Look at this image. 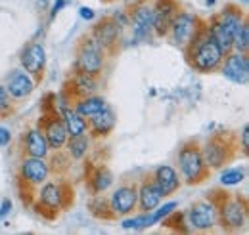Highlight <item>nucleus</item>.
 Masks as SVG:
<instances>
[{
    "label": "nucleus",
    "instance_id": "2eb2a0df",
    "mask_svg": "<svg viewBox=\"0 0 249 235\" xmlns=\"http://www.w3.org/2000/svg\"><path fill=\"white\" fill-rule=\"evenodd\" d=\"M121 33L123 29L113 17H104L92 27L90 34L102 44V48L107 52V56H113L117 52V46L121 42Z\"/></svg>",
    "mask_w": 249,
    "mask_h": 235
},
{
    "label": "nucleus",
    "instance_id": "412c9836",
    "mask_svg": "<svg viewBox=\"0 0 249 235\" xmlns=\"http://www.w3.org/2000/svg\"><path fill=\"white\" fill-rule=\"evenodd\" d=\"M87 122H89V136L94 140H100V138H106L113 132L117 117H115L113 109L106 105L102 111H98L96 115L87 118Z\"/></svg>",
    "mask_w": 249,
    "mask_h": 235
},
{
    "label": "nucleus",
    "instance_id": "79ce46f5",
    "mask_svg": "<svg viewBox=\"0 0 249 235\" xmlns=\"http://www.w3.org/2000/svg\"><path fill=\"white\" fill-rule=\"evenodd\" d=\"M102 2H106V4H111V2H115V0H102Z\"/></svg>",
    "mask_w": 249,
    "mask_h": 235
},
{
    "label": "nucleus",
    "instance_id": "4be33fe9",
    "mask_svg": "<svg viewBox=\"0 0 249 235\" xmlns=\"http://www.w3.org/2000/svg\"><path fill=\"white\" fill-rule=\"evenodd\" d=\"M150 176L156 182V185L159 187V191H161L163 197L173 195V193L178 191V187L182 185V180L178 176V172H177L171 165H161V167H157Z\"/></svg>",
    "mask_w": 249,
    "mask_h": 235
},
{
    "label": "nucleus",
    "instance_id": "cd10ccee",
    "mask_svg": "<svg viewBox=\"0 0 249 235\" xmlns=\"http://www.w3.org/2000/svg\"><path fill=\"white\" fill-rule=\"evenodd\" d=\"M48 167H50V172H56V174L63 176L71 168V157L67 155V151L56 149L52 159H50V163H48Z\"/></svg>",
    "mask_w": 249,
    "mask_h": 235
},
{
    "label": "nucleus",
    "instance_id": "9b49d317",
    "mask_svg": "<svg viewBox=\"0 0 249 235\" xmlns=\"http://www.w3.org/2000/svg\"><path fill=\"white\" fill-rule=\"evenodd\" d=\"M201 21H203V19H201L199 16L180 10V12L177 14V17L173 19L167 36L173 40L175 46H178L180 50H184L188 44H190V40L194 38V34L197 33Z\"/></svg>",
    "mask_w": 249,
    "mask_h": 235
},
{
    "label": "nucleus",
    "instance_id": "7c9ffc66",
    "mask_svg": "<svg viewBox=\"0 0 249 235\" xmlns=\"http://www.w3.org/2000/svg\"><path fill=\"white\" fill-rule=\"evenodd\" d=\"M246 180V168H224L220 172V184L222 185H238Z\"/></svg>",
    "mask_w": 249,
    "mask_h": 235
},
{
    "label": "nucleus",
    "instance_id": "a878e982",
    "mask_svg": "<svg viewBox=\"0 0 249 235\" xmlns=\"http://www.w3.org/2000/svg\"><path fill=\"white\" fill-rule=\"evenodd\" d=\"M65 151L73 161H83L90 149V136L81 134V136H69L65 142Z\"/></svg>",
    "mask_w": 249,
    "mask_h": 235
},
{
    "label": "nucleus",
    "instance_id": "4c0bfd02",
    "mask_svg": "<svg viewBox=\"0 0 249 235\" xmlns=\"http://www.w3.org/2000/svg\"><path fill=\"white\" fill-rule=\"evenodd\" d=\"M10 210H12V201L10 199H2V203H0V220L6 218L10 214Z\"/></svg>",
    "mask_w": 249,
    "mask_h": 235
},
{
    "label": "nucleus",
    "instance_id": "bb28decb",
    "mask_svg": "<svg viewBox=\"0 0 249 235\" xmlns=\"http://www.w3.org/2000/svg\"><path fill=\"white\" fill-rule=\"evenodd\" d=\"M89 210H90V214H92L94 218H98V220H117L115 214H113L111 208H109L107 197H106L104 193L92 195V199H90V203H89Z\"/></svg>",
    "mask_w": 249,
    "mask_h": 235
},
{
    "label": "nucleus",
    "instance_id": "f03ea898",
    "mask_svg": "<svg viewBox=\"0 0 249 235\" xmlns=\"http://www.w3.org/2000/svg\"><path fill=\"white\" fill-rule=\"evenodd\" d=\"M75 201V189L67 180H56V182H44L33 201V208L36 214H40L46 220H56L60 212L67 210Z\"/></svg>",
    "mask_w": 249,
    "mask_h": 235
},
{
    "label": "nucleus",
    "instance_id": "f3484780",
    "mask_svg": "<svg viewBox=\"0 0 249 235\" xmlns=\"http://www.w3.org/2000/svg\"><path fill=\"white\" fill-rule=\"evenodd\" d=\"M19 151H21V157H42V159H46L48 153H50V147H48L44 134L36 126H31L21 134Z\"/></svg>",
    "mask_w": 249,
    "mask_h": 235
},
{
    "label": "nucleus",
    "instance_id": "6ab92c4d",
    "mask_svg": "<svg viewBox=\"0 0 249 235\" xmlns=\"http://www.w3.org/2000/svg\"><path fill=\"white\" fill-rule=\"evenodd\" d=\"M111 184H113V174L106 165H100V163L87 165V187L92 195L107 191Z\"/></svg>",
    "mask_w": 249,
    "mask_h": 235
},
{
    "label": "nucleus",
    "instance_id": "2f4dec72",
    "mask_svg": "<svg viewBox=\"0 0 249 235\" xmlns=\"http://www.w3.org/2000/svg\"><path fill=\"white\" fill-rule=\"evenodd\" d=\"M232 50H236V52H244V54H248L249 52V21H246V23L240 27V31L234 34Z\"/></svg>",
    "mask_w": 249,
    "mask_h": 235
},
{
    "label": "nucleus",
    "instance_id": "dca6fc26",
    "mask_svg": "<svg viewBox=\"0 0 249 235\" xmlns=\"http://www.w3.org/2000/svg\"><path fill=\"white\" fill-rule=\"evenodd\" d=\"M182 10L178 0H154V34L157 38L167 36L173 19Z\"/></svg>",
    "mask_w": 249,
    "mask_h": 235
},
{
    "label": "nucleus",
    "instance_id": "423d86ee",
    "mask_svg": "<svg viewBox=\"0 0 249 235\" xmlns=\"http://www.w3.org/2000/svg\"><path fill=\"white\" fill-rule=\"evenodd\" d=\"M201 144L194 138L186 140L180 149H178V168H180V178H184V184L188 185H197L205 182L211 176V168L205 165L203 155H201Z\"/></svg>",
    "mask_w": 249,
    "mask_h": 235
},
{
    "label": "nucleus",
    "instance_id": "c9c22d12",
    "mask_svg": "<svg viewBox=\"0 0 249 235\" xmlns=\"http://www.w3.org/2000/svg\"><path fill=\"white\" fill-rule=\"evenodd\" d=\"M248 151H249V126L246 124L242 128V153L248 155Z\"/></svg>",
    "mask_w": 249,
    "mask_h": 235
},
{
    "label": "nucleus",
    "instance_id": "58836bf2",
    "mask_svg": "<svg viewBox=\"0 0 249 235\" xmlns=\"http://www.w3.org/2000/svg\"><path fill=\"white\" fill-rule=\"evenodd\" d=\"M79 16H81L83 19H87V21H92V19H94V10H92V8L83 6V8H79Z\"/></svg>",
    "mask_w": 249,
    "mask_h": 235
},
{
    "label": "nucleus",
    "instance_id": "20e7f679",
    "mask_svg": "<svg viewBox=\"0 0 249 235\" xmlns=\"http://www.w3.org/2000/svg\"><path fill=\"white\" fill-rule=\"evenodd\" d=\"M50 167L48 161L42 157H21L19 167H18V174H16V184H18V191L23 203L31 206L35 201V193L36 189L50 178Z\"/></svg>",
    "mask_w": 249,
    "mask_h": 235
},
{
    "label": "nucleus",
    "instance_id": "c85d7f7f",
    "mask_svg": "<svg viewBox=\"0 0 249 235\" xmlns=\"http://www.w3.org/2000/svg\"><path fill=\"white\" fill-rule=\"evenodd\" d=\"M121 228L123 230H132V232H142L146 228H152V222H150V212H142L138 216H123V222H121Z\"/></svg>",
    "mask_w": 249,
    "mask_h": 235
},
{
    "label": "nucleus",
    "instance_id": "5701e85b",
    "mask_svg": "<svg viewBox=\"0 0 249 235\" xmlns=\"http://www.w3.org/2000/svg\"><path fill=\"white\" fill-rule=\"evenodd\" d=\"M217 17L220 19V23L230 31V34L234 36L240 27L248 21V16L246 12L240 8V4H224V8L217 14Z\"/></svg>",
    "mask_w": 249,
    "mask_h": 235
},
{
    "label": "nucleus",
    "instance_id": "4468645a",
    "mask_svg": "<svg viewBox=\"0 0 249 235\" xmlns=\"http://www.w3.org/2000/svg\"><path fill=\"white\" fill-rule=\"evenodd\" d=\"M19 63L21 69L25 73H29L35 83L38 84L44 77V69H46V52L44 46L40 42H27L19 54Z\"/></svg>",
    "mask_w": 249,
    "mask_h": 235
},
{
    "label": "nucleus",
    "instance_id": "1a4fd4ad",
    "mask_svg": "<svg viewBox=\"0 0 249 235\" xmlns=\"http://www.w3.org/2000/svg\"><path fill=\"white\" fill-rule=\"evenodd\" d=\"M128 25L132 27V38L136 42H152L154 34V0H134L126 10Z\"/></svg>",
    "mask_w": 249,
    "mask_h": 235
},
{
    "label": "nucleus",
    "instance_id": "f8f14e48",
    "mask_svg": "<svg viewBox=\"0 0 249 235\" xmlns=\"http://www.w3.org/2000/svg\"><path fill=\"white\" fill-rule=\"evenodd\" d=\"M109 208L115 214V218H123L128 216L136 210L138 203V185L136 182H124L121 185H117L113 189V193L107 197Z\"/></svg>",
    "mask_w": 249,
    "mask_h": 235
},
{
    "label": "nucleus",
    "instance_id": "a19ab883",
    "mask_svg": "<svg viewBox=\"0 0 249 235\" xmlns=\"http://www.w3.org/2000/svg\"><path fill=\"white\" fill-rule=\"evenodd\" d=\"M203 2H205V6H215L217 0H203Z\"/></svg>",
    "mask_w": 249,
    "mask_h": 235
},
{
    "label": "nucleus",
    "instance_id": "7ed1b4c3",
    "mask_svg": "<svg viewBox=\"0 0 249 235\" xmlns=\"http://www.w3.org/2000/svg\"><path fill=\"white\" fill-rule=\"evenodd\" d=\"M209 199L217 206L218 224L224 232L234 234L246 228L248 224V201L240 195H232L228 191L213 189Z\"/></svg>",
    "mask_w": 249,
    "mask_h": 235
},
{
    "label": "nucleus",
    "instance_id": "72a5a7b5",
    "mask_svg": "<svg viewBox=\"0 0 249 235\" xmlns=\"http://www.w3.org/2000/svg\"><path fill=\"white\" fill-rule=\"evenodd\" d=\"M16 107H14V100L10 98V94L6 92V88L0 84V118H6L10 115H14Z\"/></svg>",
    "mask_w": 249,
    "mask_h": 235
},
{
    "label": "nucleus",
    "instance_id": "f704fd0d",
    "mask_svg": "<svg viewBox=\"0 0 249 235\" xmlns=\"http://www.w3.org/2000/svg\"><path fill=\"white\" fill-rule=\"evenodd\" d=\"M65 6H67V0H54V4H52V8H50V21L62 12Z\"/></svg>",
    "mask_w": 249,
    "mask_h": 235
},
{
    "label": "nucleus",
    "instance_id": "ddd939ff",
    "mask_svg": "<svg viewBox=\"0 0 249 235\" xmlns=\"http://www.w3.org/2000/svg\"><path fill=\"white\" fill-rule=\"evenodd\" d=\"M218 71L224 75L226 81H230V83H234V84H240V86L248 84V81H249L248 54L230 50V52L224 56V59H222Z\"/></svg>",
    "mask_w": 249,
    "mask_h": 235
},
{
    "label": "nucleus",
    "instance_id": "f257e3e1",
    "mask_svg": "<svg viewBox=\"0 0 249 235\" xmlns=\"http://www.w3.org/2000/svg\"><path fill=\"white\" fill-rule=\"evenodd\" d=\"M182 52L186 56L188 65L194 71L203 73V75L218 71V67H220L222 59H224V52L220 50L217 40L211 36L205 21H201L197 33L194 34V38L190 40V44Z\"/></svg>",
    "mask_w": 249,
    "mask_h": 235
},
{
    "label": "nucleus",
    "instance_id": "aec40b11",
    "mask_svg": "<svg viewBox=\"0 0 249 235\" xmlns=\"http://www.w3.org/2000/svg\"><path fill=\"white\" fill-rule=\"evenodd\" d=\"M138 203H136V208L140 212H152L157 205H161V191L156 185V182L152 180V176H144L138 184Z\"/></svg>",
    "mask_w": 249,
    "mask_h": 235
},
{
    "label": "nucleus",
    "instance_id": "ea45409f",
    "mask_svg": "<svg viewBox=\"0 0 249 235\" xmlns=\"http://www.w3.org/2000/svg\"><path fill=\"white\" fill-rule=\"evenodd\" d=\"M48 2H50V0H36V8H38V12H46Z\"/></svg>",
    "mask_w": 249,
    "mask_h": 235
},
{
    "label": "nucleus",
    "instance_id": "39448f33",
    "mask_svg": "<svg viewBox=\"0 0 249 235\" xmlns=\"http://www.w3.org/2000/svg\"><path fill=\"white\" fill-rule=\"evenodd\" d=\"M199 147H201L203 161L211 170H218L226 167L230 161L236 159L240 151V144L232 132H215Z\"/></svg>",
    "mask_w": 249,
    "mask_h": 235
},
{
    "label": "nucleus",
    "instance_id": "e433bc0d",
    "mask_svg": "<svg viewBox=\"0 0 249 235\" xmlns=\"http://www.w3.org/2000/svg\"><path fill=\"white\" fill-rule=\"evenodd\" d=\"M12 142V132L4 126H0V147H6Z\"/></svg>",
    "mask_w": 249,
    "mask_h": 235
},
{
    "label": "nucleus",
    "instance_id": "393cba45",
    "mask_svg": "<svg viewBox=\"0 0 249 235\" xmlns=\"http://www.w3.org/2000/svg\"><path fill=\"white\" fill-rule=\"evenodd\" d=\"M205 23H207V29H209V33H211V36L217 40V44L220 46V50H222V52H224V56H226V54L232 50L234 36L230 34V31L220 23V19L217 17V14H215V16H211Z\"/></svg>",
    "mask_w": 249,
    "mask_h": 235
},
{
    "label": "nucleus",
    "instance_id": "c756f323",
    "mask_svg": "<svg viewBox=\"0 0 249 235\" xmlns=\"http://www.w3.org/2000/svg\"><path fill=\"white\" fill-rule=\"evenodd\" d=\"M161 222H163L165 228H169V230H173V232H180V234L192 232L190 226H188L186 214H184V212H177V210H173V212H171L167 218H163Z\"/></svg>",
    "mask_w": 249,
    "mask_h": 235
},
{
    "label": "nucleus",
    "instance_id": "473e14b6",
    "mask_svg": "<svg viewBox=\"0 0 249 235\" xmlns=\"http://www.w3.org/2000/svg\"><path fill=\"white\" fill-rule=\"evenodd\" d=\"M177 206L178 203L177 201H171V203H165V205H157L152 212H150V222H152V226H156V224H161V220L163 218H167L173 210H177Z\"/></svg>",
    "mask_w": 249,
    "mask_h": 235
},
{
    "label": "nucleus",
    "instance_id": "9d476101",
    "mask_svg": "<svg viewBox=\"0 0 249 235\" xmlns=\"http://www.w3.org/2000/svg\"><path fill=\"white\" fill-rule=\"evenodd\" d=\"M184 214H186V222L192 232H201V234L203 232H211L218 224L217 206L209 197L203 199V201L192 203V206Z\"/></svg>",
    "mask_w": 249,
    "mask_h": 235
},
{
    "label": "nucleus",
    "instance_id": "6e6552de",
    "mask_svg": "<svg viewBox=\"0 0 249 235\" xmlns=\"http://www.w3.org/2000/svg\"><path fill=\"white\" fill-rule=\"evenodd\" d=\"M54 101H50V94L44 98V103H42V115L38 117L36 122V128L44 134L48 147L52 151L56 149H63L65 142H67V130H65V124L62 120V115L58 111V105H56V94L52 98Z\"/></svg>",
    "mask_w": 249,
    "mask_h": 235
},
{
    "label": "nucleus",
    "instance_id": "b1692460",
    "mask_svg": "<svg viewBox=\"0 0 249 235\" xmlns=\"http://www.w3.org/2000/svg\"><path fill=\"white\" fill-rule=\"evenodd\" d=\"M73 109L81 115V117L89 118L96 115L98 111H102L107 103H106V100L102 98V96H98V94H89V96H81V98H77L73 103Z\"/></svg>",
    "mask_w": 249,
    "mask_h": 235
},
{
    "label": "nucleus",
    "instance_id": "0eeeda50",
    "mask_svg": "<svg viewBox=\"0 0 249 235\" xmlns=\"http://www.w3.org/2000/svg\"><path fill=\"white\" fill-rule=\"evenodd\" d=\"M106 59H107V52L89 33V34L81 36L79 42H77L73 71L87 73V75H92V77H100L104 73V69H106Z\"/></svg>",
    "mask_w": 249,
    "mask_h": 235
},
{
    "label": "nucleus",
    "instance_id": "a211bd4d",
    "mask_svg": "<svg viewBox=\"0 0 249 235\" xmlns=\"http://www.w3.org/2000/svg\"><path fill=\"white\" fill-rule=\"evenodd\" d=\"M36 86L35 79H33L29 73H25L23 69H16L12 71V75L8 77V83H6V92L10 94V98L14 101L18 100H25L33 94V90Z\"/></svg>",
    "mask_w": 249,
    "mask_h": 235
}]
</instances>
